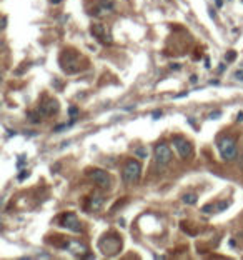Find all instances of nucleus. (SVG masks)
Segmentation results:
<instances>
[{"mask_svg":"<svg viewBox=\"0 0 243 260\" xmlns=\"http://www.w3.org/2000/svg\"><path fill=\"white\" fill-rule=\"evenodd\" d=\"M98 249L103 252V255H108V257H112V255H117L118 252L122 249V238L118 237L117 233H107L103 237L100 238V242H98Z\"/></svg>","mask_w":243,"mask_h":260,"instance_id":"f257e3e1","label":"nucleus"},{"mask_svg":"<svg viewBox=\"0 0 243 260\" xmlns=\"http://www.w3.org/2000/svg\"><path fill=\"white\" fill-rule=\"evenodd\" d=\"M122 177H123V182L127 185H135L138 184L140 177H142V165H140L138 160H127L125 167H123V172H122Z\"/></svg>","mask_w":243,"mask_h":260,"instance_id":"f03ea898","label":"nucleus"},{"mask_svg":"<svg viewBox=\"0 0 243 260\" xmlns=\"http://www.w3.org/2000/svg\"><path fill=\"white\" fill-rule=\"evenodd\" d=\"M60 65H62V70L65 73H77L80 72L82 65H80V57L78 53H75L73 50H63L60 57Z\"/></svg>","mask_w":243,"mask_h":260,"instance_id":"7ed1b4c3","label":"nucleus"},{"mask_svg":"<svg viewBox=\"0 0 243 260\" xmlns=\"http://www.w3.org/2000/svg\"><path fill=\"white\" fill-rule=\"evenodd\" d=\"M218 150H220L221 159L226 160V162L235 160V159H237V154H238L237 142H235L233 138H230V137H223L220 142H218Z\"/></svg>","mask_w":243,"mask_h":260,"instance_id":"20e7f679","label":"nucleus"},{"mask_svg":"<svg viewBox=\"0 0 243 260\" xmlns=\"http://www.w3.org/2000/svg\"><path fill=\"white\" fill-rule=\"evenodd\" d=\"M88 177L102 188H108L110 185H112V179H110L108 172L102 170V168H93V170H90Z\"/></svg>","mask_w":243,"mask_h":260,"instance_id":"39448f33","label":"nucleus"},{"mask_svg":"<svg viewBox=\"0 0 243 260\" xmlns=\"http://www.w3.org/2000/svg\"><path fill=\"white\" fill-rule=\"evenodd\" d=\"M60 225L65 229L72 230V232H82V224L77 218V215L73 212H67L60 217Z\"/></svg>","mask_w":243,"mask_h":260,"instance_id":"423d86ee","label":"nucleus"},{"mask_svg":"<svg viewBox=\"0 0 243 260\" xmlns=\"http://www.w3.org/2000/svg\"><path fill=\"white\" fill-rule=\"evenodd\" d=\"M173 147H175V150L178 152V155L182 157V159H190V157L193 155L192 143L188 142V140L182 138V137H175L173 138Z\"/></svg>","mask_w":243,"mask_h":260,"instance_id":"0eeeda50","label":"nucleus"},{"mask_svg":"<svg viewBox=\"0 0 243 260\" xmlns=\"http://www.w3.org/2000/svg\"><path fill=\"white\" fill-rule=\"evenodd\" d=\"M90 34L95 37V39L100 40L102 43H112V35L107 30V27L102 25V23H93V25L90 27Z\"/></svg>","mask_w":243,"mask_h":260,"instance_id":"6e6552de","label":"nucleus"},{"mask_svg":"<svg viewBox=\"0 0 243 260\" xmlns=\"http://www.w3.org/2000/svg\"><path fill=\"white\" fill-rule=\"evenodd\" d=\"M155 160L158 165H167L172 160V150L165 143H158L155 147Z\"/></svg>","mask_w":243,"mask_h":260,"instance_id":"1a4fd4ad","label":"nucleus"},{"mask_svg":"<svg viewBox=\"0 0 243 260\" xmlns=\"http://www.w3.org/2000/svg\"><path fill=\"white\" fill-rule=\"evenodd\" d=\"M113 7H115L113 0H100L95 5V9L92 10V14L95 15V17H103V15L110 14V12L113 10Z\"/></svg>","mask_w":243,"mask_h":260,"instance_id":"9d476101","label":"nucleus"},{"mask_svg":"<svg viewBox=\"0 0 243 260\" xmlns=\"http://www.w3.org/2000/svg\"><path fill=\"white\" fill-rule=\"evenodd\" d=\"M38 112L43 115V117H48V115H53L59 112V102L53 100V98H48V100H45L40 104L38 107Z\"/></svg>","mask_w":243,"mask_h":260,"instance_id":"9b49d317","label":"nucleus"},{"mask_svg":"<svg viewBox=\"0 0 243 260\" xmlns=\"http://www.w3.org/2000/svg\"><path fill=\"white\" fill-rule=\"evenodd\" d=\"M63 247L70 252V254L77 255V257H82V255H85V252H87L85 243H82V242H78V240H67V242L63 243Z\"/></svg>","mask_w":243,"mask_h":260,"instance_id":"f8f14e48","label":"nucleus"},{"mask_svg":"<svg viewBox=\"0 0 243 260\" xmlns=\"http://www.w3.org/2000/svg\"><path fill=\"white\" fill-rule=\"evenodd\" d=\"M103 202H105V199L102 195H93V197H90V202H88V208H92V210H98L103 205Z\"/></svg>","mask_w":243,"mask_h":260,"instance_id":"ddd939ff","label":"nucleus"},{"mask_svg":"<svg viewBox=\"0 0 243 260\" xmlns=\"http://www.w3.org/2000/svg\"><path fill=\"white\" fill-rule=\"evenodd\" d=\"M196 200H198V195H196V193H185L183 195V202L187 205H195Z\"/></svg>","mask_w":243,"mask_h":260,"instance_id":"4468645a","label":"nucleus"},{"mask_svg":"<svg viewBox=\"0 0 243 260\" xmlns=\"http://www.w3.org/2000/svg\"><path fill=\"white\" fill-rule=\"evenodd\" d=\"M135 155L140 157V159H147V157H148V150L145 147H138V148H135Z\"/></svg>","mask_w":243,"mask_h":260,"instance_id":"2eb2a0df","label":"nucleus"},{"mask_svg":"<svg viewBox=\"0 0 243 260\" xmlns=\"http://www.w3.org/2000/svg\"><path fill=\"white\" fill-rule=\"evenodd\" d=\"M40 117H42V113H40V112H30V113H28V118H30V122H34V123H38L40 122Z\"/></svg>","mask_w":243,"mask_h":260,"instance_id":"dca6fc26","label":"nucleus"},{"mask_svg":"<svg viewBox=\"0 0 243 260\" xmlns=\"http://www.w3.org/2000/svg\"><path fill=\"white\" fill-rule=\"evenodd\" d=\"M228 202H220V204H218V207H217V210H218V212H223V210L225 208H228Z\"/></svg>","mask_w":243,"mask_h":260,"instance_id":"f3484780","label":"nucleus"},{"mask_svg":"<svg viewBox=\"0 0 243 260\" xmlns=\"http://www.w3.org/2000/svg\"><path fill=\"white\" fill-rule=\"evenodd\" d=\"M225 59H226V62H233L235 59H237V53H235V52H228Z\"/></svg>","mask_w":243,"mask_h":260,"instance_id":"a211bd4d","label":"nucleus"},{"mask_svg":"<svg viewBox=\"0 0 243 260\" xmlns=\"http://www.w3.org/2000/svg\"><path fill=\"white\" fill-rule=\"evenodd\" d=\"M212 210H213V205H205L203 208H201V212H205V213H212Z\"/></svg>","mask_w":243,"mask_h":260,"instance_id":"6ab92c4d","label":"nucleus"},{"mask_svg":"<svg viewBox=\"0 0 243 260\" xmlns=\"http://www.w3.org/2000/svg\"><path fill=\"white\" fill-rule=\"evenodd\" d=\"M68 113L72 115V117H75V115L78 113V109H77V107H70V109H68Z\"/></svg>","mask_w":243,"mask_h":260,"instance_id":"aec40b11","label":"nucleus"},{"mask_svg":"<svg viewBox=\"0 0 243 260\" xmlns=\"http://www.w3.org/2000/svg\"><path fill=\"white\" fill-rule=\"evenodd\" d=\"M235 78H238V80L243 82V70H238V72L235 73Z\"/></svg>","mask_w":243,"mask_h":260,"instance_id":"412c9836","label":"nucleus"},{"mask_svg":"<svg viewBox=\"0 0 243 260\" xmlns=\"http://www.w3.org/2000/svg\"><path fill=\"white\" fill-rule=\"evenodd\" d=\"M25 177H28V172H27V170H23V172L20 173V175H18V180H23V179H25Z\"/></svg>","mask_w":243,"mask_h":260,"instance_id":"4be33fe9","label":"nucleus"},{"mask_svg":"<svg viewBox=\"0 0 243 260\" xmlns=\"http://www.w3.org/2000/svg\"><path fill=\"white\" fill-rule=\"evenodd\" d=\"M220 115H221V112H213L212 115H210V118H218Z\"/></svg>","mask_w":243,"mask_h":260,"instance_id":"5701e85b","label":"nucleus"},{"mask_svg":"<svg viewBox=\"0 0 243 260\" xmlns=\"http://www.w3.org/2000/svg\"><path fill=\"white\" fill-rule=\"evenodd\" d=\"M160 115H162V112H160V110H155V112H153V118H158Z\"/></svg>","mask_w":243,"mask_h":260,"instance_id":"b1692460","label":"nucleus"},{"mask_svg":"<svg viewBox=\"0 0 243 260\" xmlns=\"http://www.w3.org/2000/svg\"><path fill=\"white\" fill-rule=\"evenodd\" d=\"M7 27V17H3L2 19V28H5Z\"/></svg>","mask_w":243,"mask_h":260,"instance_id":"393cba45","label":"nucleus"},{"mask_svg":"<svg viewBox=\"0 0 243 260\" xmlns=\"http://www.w3.org/2000/svg\"><path fill=\"white\" fill-rule=\"evenodd\" d=\"M237 120H238V122H243V112H240V113H238Z\"/></svg>","mask_w":243,"mask_h":260,"instance_id":"a878e982","label":"nucleus"},{"mask_svg":"<svg viewBox=\"0 0 243 260\" xmlns=\"http://www.w3.org/2000/svg\"><path fill=\"white\" fill-rule=\"evenodd\" d=\"M205 67H207V68L212 67V65H210V60H208V59H205Z\"/></svg>","mask_w":243,"mask_h":260,"instance_id":"bb28decb","label":"nucleus"},{"mask_svg":"<svg viewBox=\"0 0 243 260\" xmlns=\"http://www.w3.org/2000/svg\"><path fill=\"white\" fill-rule=\"evenodd\" d=\"M215 2H217V5H218V7H221V5H223V0H215Z\"/></svg>","mask_w":243,"mask_h":260,"instance_id":"cd10ccee","label":"nucleus"},{"mask_svg":"<svg viewBox=\"0 0 243 260\" xmlns=\"http://www.w3.org/2000/svg\"><path fill=\"white\" fill-rule=\"evenodd\" d=\"M190 80L193 82V84H195V82H196V80H198V78H196V75H192V78H190Z\"/></svg>","mask_w":243,"mask_h":260,"instance_id":"c85d7f7f","label":"nucleus"},{"mask_svg":"<svg viewBox=\"0 0 243 260\" xmlns=\"http://www.w3.org/2000/svg\"><path fill=\"white\" fill-rule=\"evenodd\" d=\"M50 2H52V3H60L62 0H50Z\"/></svg>","mask_w":243,"mask_h":260,"instance_id":"c756f323","label":"nucleus"}]
</instances>
